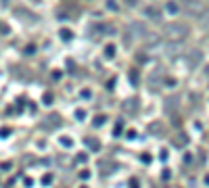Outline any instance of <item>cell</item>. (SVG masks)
I'll use <instances>...</instances> for the list:
<instances>
[{
	"label": "cell",
	"instance_id": "obj_1",
	"mask_svg": "<svg viewBox=\"0 0 209 188\" xmlns=\"http://www.w3.org/2000/svg\"><path fill=\"white\" fill-rule=\"evenodd\" d=\"M165 34H167V38L178 40V38H184L186 36V27H182V25H167Z\"/></svg>",
	"mask_w": 209,
	"mask_h": 188
},
{
	"label": "cell",
	"instance_id": "obj_2",
	"mask_svg": "<svg viewBox=\"0 0 209 188\" xmlns=\"http://www.w3.org/2000/svg\"><path fill=\"white\" fill-rule=\"evenodd\" d=\"M165 8H167V13H178V4L176 2H167Z\"/></svg>",
	"mask_w": 209,
	"mask_h": 188
},
{
	"label": "cell",
	"instance_id": "obj_3",
	"mask_svg": "<svg viewBox=\"0 0 209 188\" xmlns=\"http://www.w3.org/2000/svg\"><path fill=\"white\" fill-rule=\"evenodd\" d=\"M146 15H149V17H155V19L159 17V13H157L155 8H146Z\"/></svg>",
	"mask_w": 209,
	"mask_h": 188
},
{
	"label": "cell",
	"instance_id": "obj_4",
	"mask_svg": "<svg viewBox=\"0 0 209 188\" xmlns=\"http://www.w3.org/2000/svg\"><path fill=\"white\" fill-rule=\"evenodd\" d=\"M61 142H63V146H67V148L73 144V142H71V138H61Z\"/></svg>",
	"mask_w": 209,
	"mask_h": 188
},
{
	"label": "cell",
	"instance_id": "obj_5",
	"mask_svg": "<svg viewBox=\"0 0 209 188\" xmlns=\"http://www.w3.org/2000/svg\"><path fill=\"white\" fill-rule=\"evenodd\" d=\"M105 119H107V117H105V115H100V117H96V119H94V123H96V126H100V123H105Z\"/></svg>",
	"mask_w": 209,
	"mask_h": 188
},
{
	"label": "cell",
	"instance_id": "obj_6",
	"mask_svg": "<svg viewBox=\"0 0 209 188\" xmlns=\"http://www.w3.org/2000/svg\"><path fill=\"white\" fill-rule=\"evenodd\" d=\"M130 188H140V182H138V180H132V182H130Z\"/></svg>",
	"mask_w": 209,
	"mask_h": 188
},
{
	"label": "cell",
	"instance_id": "obj_7",
	"mask_svg": "<svg viewBox=\"0 0 209 188\" xmlns=\"http://www.w3.org/2000/svg\"><path fill=\"white\" fill-rule=\"evenodd\" d=\"M44 102H46V105H50V102H52V96H50V94H46V96H44Z\"/></svg>",
	"mask_w": 209,
	"mask_h": 188
},
{
	"label": "cell",
	"instance_id": "obj_8",
	"mask_svg": "<svg viewBox=\"0 0 209 188\" xmlns=\"http://www.w3.org/2000/svg\"><path fill=\"white\" fill-rule=\"evenodd\" d=\"M42 182H44V184H50V182H52V176H44V180H42Z\"/></svg>",
	"mask_w": 209,
	"mask_h": 188
},
{
	"label": "cell",
	"instance_id": "obj_9",
	"mask_svg": "<svg viewBox=\"0 0 209 188\" xmlns=\"http://www.w3.org/2000/svg\"><path fill=\"white\" fill-rule=\"evenodd\" d=\"M88 176H90V171H88V169H86V171H82V174H80V178H82V180H86V178H88Z\"/></svg>",
	"mask_w": 209,
	"mask_h": 188
},
{
	"label": "cell",
	"instance_id": "obj_10",
	"mask_svg": "<svg viewBox=\"0 0 209 188\" xmlns=\"http://www.w3.org/2000/svg\"><path fill=\"white\" fill-rule=\"evenodd\" d=\"M8 134H11V130H2V132H0V136H2V138H6Z\"/></svg>",
	"mask_w": 209,
	"mask_h": 188
},
{
	"label": "cell",
	"instance_id": "obj_11",
	"mask_svg": "<svg viewBox=\"0 0 209 188\" xmlns=\"http://www.w3.org/2000/svg\"><path fill=\"white\" fill-rule=\"evenodd\" d=\"M75 117H78V119H82V117H86V111H84V113H82V111H78V113H75Z\"/></svg>",
	"mask_w": 209,
	"mask_h": 188
}]
</instances>
